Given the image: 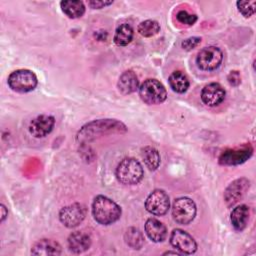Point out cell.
Returning <instances> with one entry per match:
<instances>
[{"label":"cell","mask_w":256,"mask_h":256,"mask_svg":"<svg viewBox=\"0 0 256 256\" xmlns=\"http://www.w3.org/2000/svg\"><path fill=\"white\" fill-rule=\"evenodd\" d=\"M127 131L124 123L115 119H98L84 125L77 133V141L86 143L109 134H122Z\"/></svg>","instance_id":"6da1fadb"},{"label":"cell","mask_w":256,"mask_h":256,"mask_svg":"<svg viewBox=\"0 0 256 256\" xmlns=\"http://www.w3.org/2000/svg\"><path fill=\"white\" fill-rule=\"evenodd\" d=\"M92 214L94 219L102 225H110L121 216L120 206L104 195H98L92 203Z\"/></svg>","instance_id":"7a4b0ae2"},{"label":"cell","mask_w":256,"mask_h":256,"mask_svg":"<svg viewBox=\"0 0 256 256\" xmlns=\"http://www.w3.org/2000/svg\"><path fill=\"white\" fill-rule=\"evenodd\" d=\"M143 167L141 163L132 157L124 158L116 168V177L124 185H135L143 178Z\"/></svg>","instance_id":"3957f363"},{"label":"cell","mask_w":256,"mask_h":256,"mask_svg":"<svg viewBox=\"0 0 256 256\" xmlns=\"http://www.w3.org/2000/svg\"><path fill=\"white\" fill-rule=\"evenodd\" d=\"M139 95L146 104L156 105L166 100L167 91L160 81L149 78L140 85Z\"/></svg>","instance_id":"277c9868"},{"label":"cell","mask_w":256,"mask_h":256,"mask_svg":"<svg viewBox=\"0 0 256 256\" xmlns=\"http://www.w3.org/2000/svg\"><path fill=\"white\" fill-rule=\"evenodd\" d=\"M38 80L35 73L28 69H18L10 73L8 77L9 87L16 92L26 93L35 89Z\"/></svg>","instance_id":"5b68a950"},{"label":"cell","mask_w":256,"mask_h":256,"mask_svg":"<svg viewBox=\"0 0 256 256\" xmlns=\"http://www.w3.org/2000/svg\"><path fill=\"white\" fill-rule=\"evenodd\" d=\"M196 204L188 197L175 199L172 206L173 219L181 225H188L196 216Z\"/></svg>","instance_id":"8992f818"},{"label":"cell","mask_w":256,"mask_h":256,"mask_svg":"<svg viewBox=\"0 0 256 256\" xmlns=\"http://www.w3.org/2000/svg\"><path fill=\"white\" fill-rule=\"evenodd\" d=\"M223 60V53L216 46H207L202 48L197 57L196 63L203 71H213L217 69Z\"/></svg>","instance_id":"52a82bcc"},{"label":"cell","mask_w":256,"mask_h":256,"mask_svg":"<svg viewBox=\"0 0 256 256\" xmlns=\"http://www.w3.org/2000/svg\"><path fill=\"white\" fill-rule=\"evenodd\" d=\"M86 207L80 203H73L63 207L59 212L60 222L67 228L77 227L86 217Z\"/></svg>","instance_id":"ba28073f"},{"label":"cell","mask_w":256,"mask_h":256,"mask_svg":"<svg viewBox=\"0 0 256 256\" xmlns=\"http://www.w3.org/2000/svg\"><path fill=\"white\" fill-rule=\"evenodd\" d=\"M145 208L153 215L162 216L166 214L170 208L169 196L165 191L156 189L148 195L145 201Z\"/></svg>","instance_id":"9c48e42d"},{"label":"cell","mask_w":256,"mask_h":256,"mask_svg":"<svg viewBox=\"0 0 256 256\" xmlns=\"http://www.w3.org/2000/svg\"><path fill=\"white\" fill-rule=\"evenodd\" d=\"M170 243L183 254H193L197 250V243L194 238L181 229H174L171 232Z\"/></svg>","instance_id":"30bf717a"},{"label":"cell","mask_w":256,"mask_h":256,"mask_svg":"<svg viewBox=\"0 0 256 256\" xmlns=\"http://www.w3.org/2000/svg\"><path fill=\"white\" fill-rule=\"evenodd\" d=\"M253 153L251 145H244L239 148L224 151L219 157V163L222 165H239L247 161Z\"/></svg>","instance_id":"8fae6325"},{"label":"cell","mask_w":256,"mask_h":256,"mask_svg":"<svg viewBox=\"0 0 256 256\" xmlns=\"http://www.w3.org/2000/svg\"><path fill=\"white\" fill-rule=\"evenodd\" d=\"M249 180L246 178H239L234 180L226 188L224 192V199L228 206L235 205L249 189Z\"/></svg>","instance_id":"7c38bea8"},{"label":"cell","mask_w":256,"mask_h":256,"mask_svg":"<svg viewBox=\"0 0 256 256\" xmlns=\"http://www.w3.org/2000/svg\"><path fill=\"white\" fill-rule=\"evenodd\" d=\"M55 118L50 115H39L29 124V132L35 138L47 136L54 128Z\"/></svg>","instance_id":"4fadbf2b"},{"label":"cell","mask_w":256,"mask_h":256,"mask_svg":"<svg viewBox=\"0 0 256 256\" xmlns=\"http://www.w3.org/2000/svg\"><path fill=\"white\" fill-rule=\"evenodd\" d=\"M226 92L224 88L219 83H210L206 85L201 91V100L202 102L209 106L215 107L223 102L225 99Z\"/></svg>","instance_id":"5bb4252c"},{"label":"cell","mask_w":256,"mask_h":256,"mask_svg":"<svg viewBox=\"0 0 256 256\" xmlns=\"http://www.w3.org/2000/svg\"><path fill=\"white\" fill-rule=\"evenodd\" d=\"M91 246V237L84 231H75L68 237V247L73 253H83Z\"/></svg>","instance_id":"9a60e30c"},{"label":"cell","mask_w":256,"mask_h":256,"mask_svg":"<svg viewBox=\"0 0 256 256\" xmlns=\"http://www.w3.org/2000/svg\"><path fill=\"white\" fill-rule=\"evenodd\" d=\"M144 228L146 235L153 242H162L167 237L166 226L155 218L147 219Z\"/></svg>","instance_id":"2e32d148"},{"label":"cell","mask_w":256,"mask_h":256,"mask_svg":"<svg viewBox=\"0 0 256 256\" xmlns=\"http://www.w3.org/2000/svg\"><path fill=\"white\" fill-rule=\"evenodd\" d=\"M31 253L34 255H60L62 248L60 244L51 239H41L37 241L31 249Z\"/></svg>","instance_id":"e0dca14e"},{"label":"cell","mask_w":256,"mask_h":256,"mask_svg":"<svg viewBox=\"0 0 256 256\" xmlns=\"http://www.w3.org/2000/svg\"><path fill=\"white\" fill-rule=\"evenodd\" d=\"M117 87L123 95L133 93L139 88L138 77L131 70L124 71L119 77Z\"/></svg>","instance_id":"ac0fdd59"},{"label":"cell","mask_w":256,"mask_h":256,"mask_svg":"<svg viewBox=\"0 0 256 256\" xmlns=\"http://www.w3.org/2000/svg\"><path fill=\"white\" fill-rule=\"evenodd\" d=\"M250 215V209L247 205L242 204L235 207L230 215L231 224L237 231H242L246 228Z\"/></svg>","instance_id":"d6986e66"},{"label":"cell","mask_w":256,"mask_h":256,"mask_svg":"<svg viewBox=\"0 0 256 256\" xmlns=\"http://www.w3.org/2000/svg\"><path fill=\"white\" fill-rule=\"evenodd\" d=\"M169 85L176 93H184L188 90L190 82L188 77L181 71H174L168 79Z\"/></svg>","instance_id":"ffe728a7"},{"label":"cell","mask_w":256,"mask_h":256,"mask_svg":"<svg viewBox=\"0 0 256 256\" xmlns=\"http://www.w3.org/2000/svg\"><path fill=\"white\" fill-rule=\"evenodd\" d=\"M133 35H134V30L132 26L130 24L124 23L117 27L113 40H114V43L118 46H126L132 41Z\"/></svg>","instance_id":"44dd1931"},{"label":"cell","mask_w":256,"mask_h":256,"mask_svg":"<svg viewBox=\"0 0 256 256\" xmlns=\"http://www.w3.org/2000/svg\"><path fill=\"white\" fill-rule=\"evenodd\" d=\"M60 6L69 18H79L85 13V5L82 1H61Z\"/></svg>","instance_id":"7402d4cb"},{"label":"cell","mask_w":256,"mask_h":256,"mask_svg":"<svg viewBox=\"0 0 256 256\" xmlns=\"http://www.w3.org/2000/svg\"><path fill=\"white\" fill-rule=\"evenodd\" d=\"M141 156H142V159H143L146 167L149 170L154 171L159 167L160 155H159V152L157 151V149H155L154 147H152V146L144 147L141 151Z\"/></svg>","instance_id":"603a6c76"},{"label":"cell","mask_w":256,"mask_h":256,"mask_svg":"<svg viewBox=\"0 0 256 256\" xmlns=\"http://www.w3.org/2000/svg\"><path fill=\"white\" fill-rule=\"evenodd\" d=\"M124 239L126 244L133 249H140L144 243L143 234L139 231V229L134 227L127 229L124 235Z\"/></svg>","instance_id":"cb8c5ba5"},{"label":"cell","mask_w":256,"mask_h":256,"mask_svg":"<svg viewBox=\"0 0 256 256\" xmlns=\"http://www.w3.org/2000/svg\"><path fill=\"white\" fill-rule=\"evenodd\" d=\"M140 35L143 37H152L156 35L160 31V25L155 20H145L142 21L137 28Z\"/></svg>","instance_id":"d4e9b609"},{"label":"cell","mask_w":256,"mask_h":256,"mask_svg":"<svg viewBox=\"0 0 256 256\" xmlns=\"http://www.w3.org/2000/svg\"><path fill=\"white\" fill-rule=\"evenodd\" d=\"M237 8L244 17H250L255 13V1H237Z\"/></svg>","instance_id":"484cf974"},{"label":"cell","mask_w":256,"mask_h":256,"mask_svg":"<svg viewBox=\"0 0 256 256\" xmlns=\"http://www.w3.org/2000/svg\"><path fill=\"white\" fill-rule=\"evenodd\" d=\"M176 18L180 23L186 25H193L197 21V16L195 14H190L185 10H180L176 14Z\"/></svg>","instance_id":"4316f807"},{"label":"cell","mask_w":256,"mask_h":256,"mask_svg":"<svg viewBox=\"0 0 256 256\" xmlns=\"http://www.w3.org/2000/svg\"><path fill=\"white\" fill-rule=\"evenodd\" d=\"M200 42H201L200 37H190V38L185 39L181 45H182L183 49L189 51V50H192L195 47H197L200 44Z\"/></svg>","instance_id":"83f0119b"},{"label":"cell","mask_w":256,"mask_h":256,"mask_svg":"<svg viewBox=\"0 0 256 256\" xmlns=\"http://www.w3.org/2000/svg\"><path fill=\"white\" fill-rule=\"evenodd\" d=\"M227 80L230 85L232 86H237L241 82V76L238 71H230V73L227 76Z\"/></svg>","instance_id":"f1b7e54d"},{"label":"cell","mask_w":256,"mask_h":256,"mask_svg":"<svg viewBox=\"0 0 256 256\" xmlns=\"http://www.w3.org/2000/svg\"><path fill=\"white\" fill-rule=\"evenodd\" d=\"M113 1H106V0H92L88 2V5L93 8V9H101L104 8L105 6H108L110 4H112Z\"/></svg>","instance_id":"f546056e"},{"label":"cell","mask_w":256,"mask_h":256,"mask_svg":"<svg viewBox=\"0 0 256 256\" xmlns=\"http://www.w3.org/2000/svg\"><path fill=\"white\" fill-rule=\"evenodd\" d=\"M0 207H1V211H2V216H1V222H3L4 221V219L6 218V216H7V210H6V208H5V206L3 205V204H1L0 205Z\"/></svg>","instance_id":"4dcf8cb0"},{"label":"cell","mask_w":256,"mask_h":256,"mask_svg":"<svg viewBox=\"0 0 256 256\" xmlns=\"http://www.w3.org/2000/svg\"><path fill=\"white\" fill-rule=\"evenodd\" d=\"M166 254H174V255H179L180 253H178V252H176V251H167V252H165L163 255H166Z\"/></svg>","instance_id":"1f68e13d"}]
</instances>
